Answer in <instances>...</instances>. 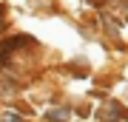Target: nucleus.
I'll return each mask as SVG.
<instances>
[{"mask_svg":"<svg viewBox=\"0 0 128 122\" xmlns=\"http://www.w3.org/2000/svg\"><path fill=\"white\" fill-rule=\"evenodd\" d=\"M3 122H20V117H14V114H9V117H6Z\"/></svg>","mask_w":128,"mask_h":122,"instance_id":"obj_1","label":"nucleus"}]
</instances>
